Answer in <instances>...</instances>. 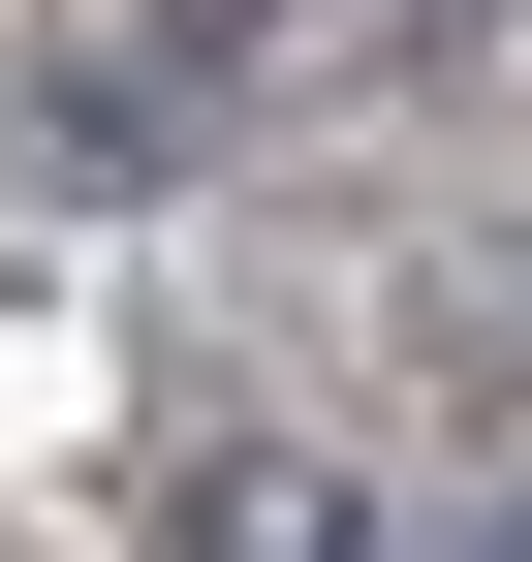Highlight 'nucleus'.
<instances>
[{
	"label": "nucleus",
	"mask_w": 532,
	"mask_h": 562,
	"mask_svg": "<svg viewBox=\"0 0 532 562\" xmlns=\"http://www.w3.org/2000/svg\"><path fill=\"white\" fill-rule=\"evenodd\" d=\"M157 562H376V501H345V469H282V438H251V469H188V531Z\"/></svg>",
	"instance_id": "nucleus-1"
},
{
	"label": "nucleus",
	"mask_w": 532,
	"mask_h": 562,
	"mask_svg": "<svg viewBox=\"0 0 532 562\" xmlns=\"http://www.w3.org/2000/svg\"><path fill=\"white\" fill-rule=\"evenodd\" d=\"M501 562H532V531H501Z\"/></svg>",
	"instance_id": "nucleus-2"
}]
</instances>
